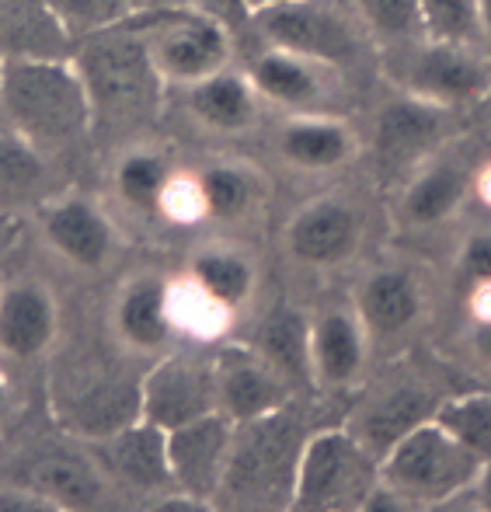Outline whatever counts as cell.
I'll use <instances>...</instances> for the list:
<instances>
[{
  "label": "cell",
  "mask_w": 491,
  "mask_h": 512,
  "mask_svg": "<svg viewBox=\"0 0 491 512\" xmlns=\"http://www.w3.org/2000/svg\"><path fill=\"white\" fill-rule=\"evenodd\" d=\"M0 115L39 154L70 147L95 129L88 88L74 63L60 56H4Z\"/></svg>",
  "instance_id": "6da1fadb"
},
{
  "label": "cell",
  "mask_w": 491,
  "mask_h": 512,
  "mask_svg": "<svg viewBox=\"0 0 491 512\" xmlns=\"http://www.w3.org/2000/svg\"><path fill=\"white\" fill-rule=\"evenodd\" d=\"M307 439L293 401L269 415L237 422L216 502L230 509H293L296 471Z\"/></svg>",
  "instance_id": "7a4b0ae2"
},
{
  "label": "cell",
  "mask_w": 491,
  "mask_h": 512,
  "mask_svg": "<svg viewBox=\"0 0 491 512\" xmlns=\"http://www.w3.org/2000/svg\"><path fill=\"white\" fill-rule=\"evenodd\" d=\"M74 67L88 88L95 129L140 126L154 115L164 95V77L150 60V49L133 18L84 39Z\"/></svg>",
  "instance_id": "3957f363"
},
{
  "label": "cell",
  "mask_w": 491,
  "mask_h": 512,
  "mask_svg": "<svg viewBox=\"0 0 491 512\" xmlns=\"http://www.w3.org/2000/svg\"><path fill=\"white\" fill-rule=\"evenodd\" d=\"M485 460L471 453L436 418L408 429L380 460V481L401 499L404 509H429L474 488Z\"/></svg>",
  "instance_id": "277c9868"
},
{
  "label": "cell",
  "mask_w": 491,
  "mask_h": 512,
  "mask_svg": "<svg viewBox=\"0 0 491 512\" xmlns=\"http://www.w3.org/2000/svg\"><path fill=\"white\" fill-rule=\"evenodd\" d=\"M380 488V457L352 429L314 432L296 471L293 509L349 512L366 509Z\"/></svg>",
  "instance_id": "5b68a950"
},
{
  "label": "cell",
  "mask_w": 491,
  "mask_h": 512,
  "mask_svg": "<svg viewBox=\"0 0 491 512\" xmlns=\"http://www.w3.org/2000/svg\"><path fill=\"white\" fill-rule=\"evenodd\" d=\"M53 415L70 436L108 439L140 418V380L112 363H70L53 377Z\"/></svg>",
  "instance_id": "8992f818"
},
{
  "label": "cell",
  "mask_w": 491,
  "mask_h": 512,
  "mask_svg": "<svg viewBox=\"0 0 491 512\" xmlns=\"http://www.w3.org/2000/svg\"><path fill=\"white\" fill-rule=\"evenodd\" d=\"M133 25L140 28L150 49V60L161 70L164 84H199L227 70L230 35L220 18L196 7L178 11H136Z\"/></svg>",
  "instance_id": "52a82bcc"
},
{
  "label": "cell",
  "mask_w": 491,
  "mask_h": 512,
  "mask_svg": "<svg viewBox=\"0 0 491 512\" xmlns=\"http://www.w3.org/2000/svg\"><path fill=\"white\" fill-rule=\"evenodd\" d=\"M255 21L269 46L307 56L324 67L349 63L359 53V35L338 0H286L255 11Z\"/></svg>",
  "instance_id": "ba28073f"
},
{
  "label": "cell",
  "mask_w": 491,
  "mask_h": 512,
  "mask_svg": "<svg viewBox=\"0 0 491 512\" xmlns=\"http://www.w3.org/2000/svg\"><path fill=\"white\" fill-rule=\"evenodd\" d=\"M408 49V60L401 67V84L408 95L443 108L471 105L491 91V70L481 56L467 49V42L422 39Z\"/></svg>",
  "instance_id": "9c48e42d"
},
{
  "label": "cell",
  "mask_w": 491,
  "mask_h": 512,
  "mask_svg": "<svg viewBox=\"0 0 491 512\" xmlns=\"http://www.w3.org/2000/svg\"><path fill=\"white\" fill-rule=\"evenodd\" d=\"M213 411H220L213 359L168 356L140 380V418L168 432Z\"/></svg>",
  "instance_id": "30bf717a"
},
{
  "label": "cell",
  "mask_w": 491,
  "mask_h": 512,
  "mask_svg": "<svg viewBox=\"0 0 491 512\" xmlns=\"http://www.w3.org/2000/svg\"><path fill=\"white\" fill-rule=\"evenodd\" d=\"M237 422L223 411L202 415L189 425H178L168 432V460L171 485L182 495L213 506L220 495L223 474H227L230 446H234Z\"/></svg>",
  "instance_id": "8fae6325"
},
{
  "label": "cell",
  "mask_w": 491,
  "mask_h": 512,
  "mask_svg": "<svg viewBox=\"0 0 491 512\" xmlns=\"http://www.w3.org/2000/svg\"><path fill=\"white\" fill-rule=\"evenodd\" d=\"M220 411L234 422L269 415L293 401V387L255 345H227L213 356Z\"/></svg>",
  "instance_id": "7c38bea8"
},
{
  "label": "cell",
  "mask_w": 491,
  "mask_h": 512,
  "mask_svg": "<svg viewBox=\"0 0 491 512\" xmlns=\"http://www.w3.org/2000/svg\"><path fill=\"white\" fill-rule=\"evenodd\" d=\"M446 133V108L425 102L418 95H404L391 102L377 119V164L384 168H408L425 157Z\"/></svg>",
  "instance_id": "4fadbf2b"
},
{
  "label": "cell",
  "mask_w": 491,
  "mask_h": 512,
  "mask_svg": "<svg viewBox=\"0 0 491 512\" xmlns=\"http://www.w3.org/2000/svg\"><path fill=\"white\" fill-rule=\"evenodd\" d=\"M101 460L115 478L126 485L154 492V488L171 485V460H168V429L136 418L115 436L101 439Z\"/></svg>",
  "instance_id": "5bb4252c"
},
{
  "label": "cell",
  "mask_w": 491,
  "mask_h": 512,
  "mask_svg": "<svg viewBox=\"0 0 491 512\" xmlns=\"http://www.w3.org/2000/svg\"><path fill=\"white\" fill-rule=\"evenodd\" d=\"M286 244L307 265H335L349 258L359 244V216L345 203L321 199L293 216Z\"/></svg>",
  "instance_id": "9a60e30c"
},
{
  "label": "cell",
  "mask_w": 491,
  "mask_h": 512,
  "mask_svg": "<svg viewBox=\"0 0 491 512\" xmlns=\"http://www.w3.org/2000/svg\"><path fill=\"white\" fill-rule=\"evenodd\" d=\"M56 335V304L42 286L18 283L0 293V352L32 359Z\"/></svg>",
  "instance_id": "2e32d148"
},
{
  "label": "cell",
  "mask_w": 491,
  "mask_h": 512,
  "mask_svg": "<svg viewBox=\"0 0 491 512\" xmlns=\"http://www.w3.org/2000/svg\"><path fill=\"white\" fill-rule=\"evenodd\" d=\"M46 237L67 262L95 269L112 251V223L105 213H98L88 199H63V203L49 206L42 216Z\"/></svg>",
  "instance_id": "e0dca14e"
},
{
  "label": "cell",
  "mask_w": 491,
  "mask_h": 512,
  "mask_svg": "<svg viewBox=\"0 0 491 512\" xmlns=\"http://www.w3.org/2000/svg\"><path fill=\"white\" fill-rule=\"evenodd\" d=\"M310 363H314V380L321 384H349L363 366V321L342 310H328L324 317L310 321Z\"/></svg>",
  "instance_id": "ac0fdd59"
},
{
  "label": "cell",
  "mask_w": 491,
  "mask_h": 512,
  "mask_svg": "<svg viewBox=\"0 0 491 512\" xmlns=\"http://www.w3.org/2000/svg\"><path fill=\"white\" fill-rule=\"evenodd\" d=\"M255 349L283 373L290 387H307L314 380V363H310V321L293 307H276L258 324Z\"/></svg>",
  "instance_id": "d6986e66"
},
{
  "label": "cell",
  "mask_w": 491,
  "mask_h": 512,
  "mask_svg": "<svg viewBox=\"0 0 491 512\" xmlns=\"http://www.w3.org/2000/svg\"><path fill=\"white\" fill-rule=\"evenodd\" d=\"M321 67L324 63L272 46L269 53H262L255 63H251L248 81L258 95L272 98V102L310 105L317 95H321Z\"/></svg>",
  "instance_id": "ffe728a7"
},
{
  "label": "cell",
  "mask_w": 491,
  "mask_h": 512,
  "mask_svg": "<svg viewBox=\"0 0 491 512\" xmlns=\"http://www.w3.org/2000/svg\"><path fill=\"white\" fill-rule=\"evenodd\" d=\"M28 488L39 492L53 509H88L101 502V492H105L95 467L70 453H53L39 460L28 474Z\"/></svg>",
  "instance_id": "44dd1931"
},
{
  "label": "cell",
  "mask_w": 491,
  "mask_h": 512,
  "mask_svg": "<svg viewBox=\"0 0 491 512\" xmlns=\"http://www.w3.org/2000/svg\"><path fill=\"white\" fill-rule=\"evenodd\" d=\"M418 314V290L404 272L384 269L370 276L359 290V321L366 331L377 335H397L404 331Z\"/></svg>",
  "instance_id": "7402d4cb"
},
{
  "label": "cell",
  "mask_w": 491,
  "mask_h": 512,
  "mask_svg": "<svg viewBox=\"0 0 491 512\" xmlns=\"http://www.w3.org/2000/svg\"><path fill=\"white\" fill-rule=\"evenodd\" d=\"M189 108L206 126L234 133V129L251 126L255 119V88L244 77L220 70L206 81L189 84Z\"/></svg>",
  "instance_id": "603a6c76"
},
{
  "label": "cell",
  "mask_w": 491,
  "mask_h": 512,
  "mask_svg": "<svg viewBox=\"0 0 491 512\" xmlns=\"http://www.w3.org/2000/svg\"><path fill=\"white\" fill-rule=\"evenodd\" d=\"M115 324L119 335L136 349H157L168 338V293L157 279H136L133 286H126L115 310Z\"/></svg>",
  "instance_id": "cb8c5ba5"
},
{
  "label": "cell",
  "mask_w": 491,
  "mask_h": 512,
  "mask_svg": "<svg viewBox=\"0 0 491 512\" xmlns=\"http://www.w3.org/2000/svg\"><path fill=\"white\" fill-rule=\"evenodd\" d=\"M279 147L300 168H335L352 154V136L335 119H296L283 129Z\"/></svg>",
  "instance_id": "d4e9b609"
},
{
  "label": "cell",
  "mask_w": 491,
  "mask_h": 512,
  "mask_svg": "<svg viewBox=\"0 0 491 512\" xmlns=\"http://www.w3.org/2000/svg\"><path fill=\"white\" fill-rule=\"evenodd\" d=\"M425 415H429V405L422 401V394L394 391V394H387V398H380L373 408H366L352 432H356L377 457H384L404 432L415 429L418 422H425Z\"/></svg>",
  "instance_id": "484cf974"
},
{
  "label": "cell",
  "mask_w": 491,
  "mask_h": 512,
  "mask_svg": "<svg viewBox=\"0 0 491 512\" xmlns=\"http://www.w3.org/2000/svg\"><path fill=\"white\" fill-rule=\"evenodd\" d=\"M467 178L464 171H457L453 164H436L425 175H418L411 182V189L404 192V216L411 223H436L443 216H450L457 203L464 199Z\"/></svg>",
  "instance_id": "4316f807"
},
{
  "label": "cell",
  "mask_w": 491,
  "mask_h": 512,
  "mask_svg": "<svg viewBox=\"0 0 491 512\" xmlns=\"http://www.w3.org/2000/svg\"><path fill=\"white\" fill-rule=\"evenodd\" d=\"M363 25L387 46H415L429 39L425 32L422 0H356Z\"/></svg>",
  "instance_id": "83f0119b"
},
{
  "label": "cell",
  "mask_w": 491,
  "mask_h": 512,
  "mask_svg": "<svg viewBox=\"0 0 491 512\" xmlns=\"http://www.w3.org/2000/svg\"><path fill=\"white\" fill-rule=\"evenodd\" d=\"M192 276H196L199 290L206 300L220 307H234L248 300L251 286H255V272L244 258L227 255V251H209L192 262Z\"/></svg>",
  "instance_id": "f1b7e54d"
},
{
  "label": "cell",
  "mask_w": 491,
  "mask_h": 512,
  "mask_svg": "<svg viewBox=\"0 0 491 512\" xmlns=\"http://www.w3.org/2000/svg\"><path fill=\"white\" fill-rule=\"evenodd\" d=\"M46 7L70 42H84L136 14V0H46Z\"/></svg>",
  "instance_id": "f546056e"
},
{
  "label": "cell",
  "mask_w": 491,
  "mask_h": 512,
  "mask_svg": "<svg viewBox=\"0 0 491 512\" xmlns=\"http://www.w3.org/2000/svg\"><path fill=\"white\" fill-rule=\"evenodd\" d=\"M436 418L450 436H457L481 460L491 457V394H467L436 408Z\"/></svg>",
  "instance_id": "4dcf8cb0"
},
{
  "label": "cell",
  "mask_w": 491,
  "mask_h": 512,
  "mask_svg": "<svg viewBox=\"0 0 491 512\" xmlns=\"http://www.w3.org/2000/svg\"><path fill=\"white\" fill-rule=\"evenodd\" d=\"M115 185H119L122 199L136 209H157L164 203L171 189L168 164L154 154H129L115 171Z\"/></svg>",
  "instance_id": "1f68e13d"
},
{
  "label": "cell",
  "mask_w": 491,
  "mask_h": 512,
  "mask_svg": "<svg viewBox=\"0 0 491 512\" xmlns=\"http://www.w3.org/2000/svg\"><path fill=\"white\" fill-rule=\"evenodd\" d=\"M199 199L206 213L220 216V220H234V216H241L244 209L251 206V199H255V182H251L244 171L220 164V168H209L206 175H202Z\"/></svg>",
  "instance_id": "d6a6232c"
},
{
  "label": "cell",
  "mask_w": 491,
  "mask_h": 512,
  "mask_svg": "<svg viewBox=\"0 0 491 512\" xmlns=\"http://www.w3.org/2000/svg\"><path fill=\"white\" fill-rule=\"evenodd\" d=\"M42 182V154L14 133H0V203L28 196Z\"/></svg>",
  "instance_id": "836d02e7"
},
{
  "label": "cell",
  "mask_w": 491,
  "mask_h": 512,
  "mask_svg": "<svg viewBox=\"0 0 491 512\" xmlns=\"http://www.w3.org/2000/svg\"><path fill=\"white\" fill-rule=\"evenodd\" d=\"M422 14L429 39L471 42L481 28L478 0H422Z\"/></svg>",
  "instance_id": "e575fe53"
},
{
  "label": "cell",
  "mask_w": 491,
  "mask_h": 512,
  "mask_svg": "<svg viewBox=\"0 0 491 512\" xmlns=\"http://www.w3.org/2000/svg\"><path fill=\"white\" fill-rule=\"evenodd\" d=\"M460 269L467 272L474 286L491 283V234H474L460 255Z\"/></svg>",
  "instance_id": "d590c367"
},
{
  "label": "cell",
  "mask_w": 491,
  "mask_h": 512,
  "mask_svg": "<svg viewBox=\"0 0 491 512\" xmlns=\"http://www.w3.org/2000/svg\"><path fill=\"white\" fill-rule=\"evenodd\" d=\"M53 509L39 492L18 488V492H0V512H46Z\"/></svg>",
  "instance_id": "8d00e7d4"
},
{
  "label": "cell",
  "mask_w": 491,
  "mask_h": 512,
  "mask_svg": "<svg viewBox=\"0 0 491 512\" xmlns=\"http://www.w3.org/2000/svg\"><path fill=\"white\" fill-rule=\"evenodd\" d=\"M474 495H478V506L481 509H491V457L481 464L478 471V481H474Z\"/></svg>",
  "instance_id": "74e56055"
},
{
  "label": "cell",
  "mask_w": 491,
  "mask_h": 512,
  "mask_svg": "<svg viewBox=\"0 0 491 512\" xmlns=\"http://www.w3.org/2000/svg\"><path fill=\"white\" fill-rule=\"evenodd\" d=\"M199 0H136V11H178V7H196Z\"/></svg>",
  "instance_id": "f35d334b"
},
{
  "label": "cell",
  "mask_w": 491,
  "mask_h": 512,
  "mask_svg": "<svg viewBox=\"0 0 491 512\" xmlns=\"http://www.w3.org/2000/svg\"><path fill=\"white\" fill-rule=\"evenodd\" d=\"M474 342H478L481 356L491 359V310H481V324H478V335H474Z\"/></svg>",
  "instance_id": "ab89813d"
},
{
  "label": "cell",
  "mask_w": 491,
  "mask_h": 512,
  "mask_svg": "<svg viewBox=\"0 0 491 512\" xmlns=\"http://www.w3.org/2000/svg\"><path fill=\"white\" fill-rule=\"evenodd\" d=\"M478 18H481V32L491 39V0H478Z\"/></svg>",
  "instance_id": "60d3db41"
},
{
  "label": "cell",
  "mask_w": 491,
  "mask_h": 512,
  "mask_svg": "<svg viewBox=\"0 0 491 512\" xmlns=\"http://www.w3.org/2000/svg\"><path fill=\"white\" fill-rule=\"evenodd\" d=\"M244 7H248L251 14L255 11H262V7H276V4H286V0H241Z\"/></svg>",
  "instance_id": "b9f144b4"
},
{
  "label": "cell",
  "mask_w": 491,
  "mask_h": 512,
  "mask_svg": "<svg viewBox=\"0 0 491 512\" xmlns=\"http://www.w3.org/2000/svg\"><path fill=\"white\" fill-rule=\"evenodd\" d=\"M0 405H4V380H0Z\"/></svg>",
  "instance_id": "7bdbcfd3"
},
{
  "label": "cell",
  "mask_w": 491,
  "mask_h": 512,
  "mask_svg": "<svg viewBox=\"0 0 491 512\" xmlns=\"http://www.w3.org/2000/svg\"><path fill=\"white\" fill-rule=\"evenodd\" d=\"M0 63H4V53H0Z\"/></svg>",
  "instance_id": "ee69618b"
}]
</instances>
